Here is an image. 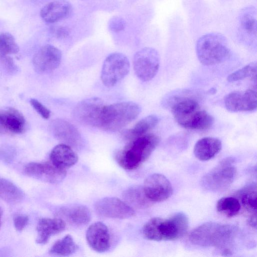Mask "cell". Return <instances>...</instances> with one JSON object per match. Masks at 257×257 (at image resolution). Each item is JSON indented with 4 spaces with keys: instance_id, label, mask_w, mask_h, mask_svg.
<instances>
[{
    "instance_id": "6",
    "label": "cell",
    "mask_w": 257,
    "mask_h": 257,
    "mask_svg": "<svg viewBox=\"0 0 257 257\" xmlns=\"http://www.w3.org/2000/svg\"><path fill=\"white\" fill-rule=\"evenodd\" d=\"M232 158L221 161L203 177L202 187L212 192H221L227 189L233 182L236 174Z\"/></svg>"
},
{
    "instance_id": "37",
    "label": "cell",
    "mask_w": 257,
    "mask_h": 257,
    "mask_svg": "<svg viewBox=\"0 0 257 257\" xmlns=\"http://www.w3.org/2000/svg\"><path fill=\"white\" fill-rule=\"evenodd\" d=\"M29 218L25 214H18L14 218V224L15 228L19 231L23 230L28 222Z\"/></svg>"
},
{
    "instance_id": "18",
    "label": "cell",
    "mask_w": 257,
    "mask_h": 257,
    "mask_svg": "<svg viewBox=\"0 0 257 257\" xmlns=\"http://www.w3.org/2000/svg\"><path fill=\"white\" fill-rule=\"evenodd\" d=\"M72 11L71 4L65 0H55L45 5L40 11L42 19L47 23H54L63 20Z\"/></svg>"
},
{
    "instance_id": "29",
    "label": "cell",
    "mask_w": 257,
    "mask_h": 257,
    "mask_svg": "<svg viewBox=\"0 0 257 257\" xmlns=\"http://www.w3.org/2000/svg\"><path fill=\"white\" fill-rule=\"evenodd\" d=\"M126 201L132 206L138 208H145L152 203L146 197L143 187L134 186L125 191L123 194Z\"/></svg>"
},
{
    "instance_id": "17",
    "label": "cell",
    "mask_w": 257,
    "mask_h": 257,
    "mask_svg": "<svg viewBox=\"0 0 257 257\" xmlns=\"http://www.w3.org/2000/svg\"><path fill=\"white\" fill-rule=\"evenodd\" d=\"M26 120L23 114L13 107L0 109V130L14 134L24 132Z\"/></svg>"
},
{
    "instance_id": "26",
    "label": "cell",
    "mask_w": 257,
    "mask_h": 257,
    "mask_svg": "<svg viewBox=\"0 0 257 257\" xmlns=\"http://www.w3.org/2000/svg\"><path fill=\"white\" fill-rule=\"evenodd\" d=\"M24 197L23 191L12 182L0 178V198L12 204L21 201Z\"/></svg>"
},
{
    "instance_id": "24",
    "label": "cell",
    "mask_w": 257,
    "mask_h": 257,
    "mask_svg": "<svg viewBox=\"0 0 257 257\" xmlns=\"http://www.w3.org/2000/svg\"><path fill=\"white\" fill-rule=\"evenodd\" d=\"M222 143L220 140L213 137H204L199 140L194 147L196 158L202 161L209 160L221 151Z\"/></svg>"
},
{
    "instance_id": "4",
    "label": "cell",
    "mask_w": 257,
    "mask_h": 257,
    "mask_svg": "<svg viewBox=\"0 0 257 257\" xmlns=\"http://www.w3.org/2000/svg\"><path fill=\"white\" fill-rule=\"evenodd\" d=\"M196 51L199 61L207 66L221 63L230 54L227 39L216 32L207 33L200 37L196 42Z\"/></svg>"
},
{
    "instance_id": "38",
    "label": "cell",
    "mask_w": 257,
    "mask_h": 257,
    "mask_svg": "<svg viewBox=\"0 0 257 257\" xmlns=\"http://www.w3.org/2000/svg\"><path fill=\"white\" fill-rule=\"evenodd\" d=\"M51 32L58 39H64L69 35V30L66 27L57 26L53 28Z\"/></svg>"
},
{
    "instance_id": "7",
    "label": "cell",
    "mask_w": 257,
    "mask_h": 257,
    "mask_svg": "<svg viewBox=\"0 0 257 257\" xmlns=\"http://www.w3.org/2000/svg\"><path fill=\"white\" fill-rule=\"evenodd\" d=\"M130 67L129 60L124 54L117 52L109 54L102 65V83L107 87L114 86L127 75Z\"/></svg>"
},
{
    "instance_id": "2",
    "label": "cell",
    "mask_w": 257,
    "mask_h": 257,
    "mask_svg": "<svg viewBox=\"0 0 257 257\" xmlns=\"http://www.w3.org/2000/svg\"><path fill=\"white\" fill-rule=\"evenodd\" d=\"M188 225V218L186 214L177 212L167 218L150 219L144 224L142 233L150 240H175L184 235Z\"/></svg>"
},
{
    "instance_id": "19",
    "label": "cell",
    "mask_w": 257,
    "mask_h": 257,
    "mask_svg": "<svg viewBox=\"0 0 257 257\" xmlns=\"http://www.w3.org/2000/svg\"><path fill=\"white\" fill-rule=\"evenodd\" d=\"M66 224L60 218H42L37 225L36 242L41 244H46L50 237L64 230Z\"/></svg>"
},
{
    "instance_id": "23",
    "label": "cell",
    "mask_w": 257,
    "mask_h": 257,
    "mask_svg": "<svg viewBox=\"0 0 257 257\" xmlns=\"http://www.w3.org/2000/svg\"><path fill=\"white\" fill-rule=\"evenodd\" d=\"M51 163L55 166L65 169L74 165L78 161V156L70 146L60 144L56 146L50 155Z\"/></svg>"
},
{
    "instance_id": "35",
    "label": "cell",
    "mask_w": 257,
    "mask_h": 257,
    "mask_svg": "<svg viewBox=\"0 0 257 257\" xmlns=\"http://www.w3.org/2000/svg\"><path fill=\"white\" fill-rule=\"evenodd\" d=\"M125 27V21L119 17H113L110 19L108 22L109 30L114 32H118L123 30Z\"/></svg>"
},
{
    "instance_id": "9",
    "label": "cell",
    "mask_w": 257,
    "mask_h": 257,
    "mask_svg": "<svg viewBox=\"0 0 257 257\" xmlns=\"http://www.w3.org/2000/svg\"><path fill=\"white\" fill-rule=\"evenodd\" d=\"M105 105L103 101L99 98L84 99L79 102L74 108V117L83 124L99 127Z\"/></svg>"
},
{
    "instance_id": "1",
    "label": "cell",
    "mask_w": 257,
    "mask_h": 257,
    "mask_svg": "<svg viewBox=\"0 0 257 257\" xmlns=\"http://www.w3.org/2000/svg\"><path fill=\"white\" fill-rule=\"evenodd\" d=\"M236 233V228L232 225L207 222L192 230L189 239L195 245L223 248L229 252L227 247L232 244Z\"/></svg>"
},
{
    "instance_id": "31",
    "label": "cell",
    "mask_w": 257,
    "mask_h": 257,
    "mask_svg": "<svg viewBox=\"0 0 257 257\" xmlns=\"http://www.w3.org/2000/svg\"><path fill=\"white\" fill-rule=\"evenodd\" d=\"M241 203L244 208L248 212L251 213L250 217H256L257 208L256 192L255 188L249 186L241 191Z\"/></svg>"
},
{
    "instance_id": "15",
    "label": "cell",
    "mask_w": 257,
    "mask_h": 257,
    "mask_svg": "<svg viewBox=\"0 0 257 257\" xmlns=\"http://www.w3.org/2000/svg\"><path fill=\"white\" fill-rule=\"evenodd\" d=\"M86 238L89 246L96 252H104L110 248L109 230L107 226L101 222H94L88 227Z\"/></svg>"
},
{
    "instance_id": "22",
    "label": "cell",
    "mask_w": 257,
    "mask_h": 257,
    "mask_svg": "<svg viewBox=\"0 0 257 257\" xmlns=\"http://www.w3.org/2000/svg\"><path fill=\"white\" fill-rule=\"evenodd\" d=\"M256 11L253 7L242 9L238 19L239 32L244 39L253 40L256 36Z\"/></svg>"
},
{
    "instance_id": "36",
    "label": "cell",
    "mask_w": 257,
    "mask_h": 257,
    "mask_svg": "<svg viewBox=\"0 0 257 257\" xmlns=\"http://www.w3.org/2000/svg\"><path fill=\"white\" fill-rule=\"evenodd\" d=\"M0 62L9 72L14 73L17 70L13 59L9 55H0Z\"/></svg>"
},
{
    "instance_id": "21",
    "label": "cell",
    "mask_w": 257,
    "mask_h": 257,
    "mask_svg": "<svg viewBox=\"0 0 257 257\" xmlns=\"http://www.w3.org/2000/svg\"><path fill=\"white\" fill-rule=\"evenodd\" d=\"M176 122L186 129L203 131L212 126L214 118L206 111L199 108Z\"/></svg>"
},
{
    "instance_id": "20",
    "label": "cell",
    "mask_w": 257,
    "mask_h": 257,
    "mask_svg": "<svg viewBox=\"0 0 257 257\" xmlns=\"http://www.w3.org/2000/svg\"><path fill=\"white\" fill-rule=\"evenodd\" d=\"M58 216L63 220L76 226L88 224L91 219L89 209L82 205H73L61 207L57 212Z\"/></svg>"
},
{
    "instance_id": "34",
    "label": "cell",
    "mask_w": 257,
    "mask_h": 257,
    "mask_svg": "<svg viewBox=\"0 0 257 257\" xmlns=\"http://www.w3.org/2000/svg\"><path fill=\"white\" fill-rule=\"evenodd\" d=\"M30 103L36 111L44 118H49L51 112L45 106L42 104L38 100L32 98L30 100Z\"/></svg>"
},
{
    "instance_id": "16",
    "label": "cell",
    "mask_w": 257,
    "mask_h": 257,
    "mask_svg": "<svg viewBox=\"0 0 257 257\" xmlns=\"http://www.w3.org/2000/svg\"><path fill=\"white\" fill-rule=\"evenodd\" d=\"M51 131L59 140L68 146L77 147L80 145L81 136L78 130L72 123L62 119H56L51 122Z\"/></svg>"
},
{
    "instance_id": "11",
    "label": "cell",
    "mask_w": 257,
    "mask_h": 257,
    "mask_svg": "<svg viewBox=\"0 0 257 257\" xmlns=\"http://www.w3.org/2000/svg\"><path fill=\"white\" fill-rule=\"evenodd\" d=\"M100 216L111 218L126 219L133 216L135 211L130 205L116 197H105L94 205Z\"/></svg>"
},
{
    "instance_id": "33",
    "label": "cell",
    "mask_w": 257,
    "mask_h": 257,
    "mask_svg": "<svg viewBox=\"0 0 257 257\" xmlns=\"http://www.w3.org/2000/svg\"><path fill=\"white\" fill-rule=\"evenodd\" d=\"M256 63L251 62L242 68L231 73L227 77L229 82H233L251 77L255 78Z\"/></svg>"
},
{
    "instance_id": "39",
    "label": "cell",
    "mask_w": 257,
    "mask_h": 257,
    "mask_svg": "<svg viewBox=\"0 0 257 257\" xmlns=\"http://www.w3.org/2000/svg\"><path fill=\"white\" fill-rule=\"evenodd\" d=\"M2 215H3V210H2V209L0 207V227H1V225Z\"/></svg>"
},
{
    "instance_id": "14",
    "label": "cell",
    "mask_w": 257,
    "mask_h": 257,
    "mask_svg": "<svg viewBox=\"0 0 257 257\" xmlns=\"http://www.w3.org/2000/svg\"><path fill=\"white\" fill-rule=\"evenodd\" d=\"M256 92L252 89L233 91L224 99L226 108L231 112L250 111L256 109Z\"/></svg>"
},
{
    "instance_id": "13",
    "label": "cell",
    "mask_w": 257,
    "mask_h": 257,
    "mask_svg": "<svg viewBox=\"0 0 257 257\" xmlns=\"http://www.w3.org/2000/svg\"><path fill=\"white\" fill-rule=\"evenodd\" d=\"M24 172L30 177L53 184L61 182L66 175L65 169L47 163H30L25 166Z\"/></svg>"
},
{
    "instance_id": "27",
    "label": "cell",
    "mask_w": 257,
    "mask_h": 257,
    "mask_svg": "<svg viewBox=\"0 0 257 257\" xmlns=\"http://www.w3.org/2000/svg\"><path fill=\"white\" fill-rule=\"evenodd\" d=\"M159 119L156 115H149L138 121L134 126L126 133L128 139H134L146 134L153 129L159 122Z\"/></svg>"
},
{
    "instance_id": "10",
    "label": "cell",
    "mask_w": 257,
    "mask_h": 257,
    "mask_svg": "<svg viewBox=\"0 0 257 257\" xmlns=\"http://www.w3.org/2000/svg\"><path fill=\"white\" fill-rule=\"evenodd\" d=\"M143 189L146 197L152 203L164 201L173 193L169 180L164 175L158 173L146 178Z\"/></svg>"
},
{
    "instance_id": "5",
    "label": "cell",
    "mask_w": 257,
    "mask_h": 257,
    "mask_svg": "<svg viewBox=\"0 0 257 257\" xmlns=\"http://www.w3.org/2000/svg\"><path fill=\"white\" fill-rule=\"evenodd\" d=\"M141 111L140 106L131 101L105 105L99 128L109 132L119 131L135 119Z\"/></svg>"
},
{
    "instance_id": "25",
    "label": "cell",
    "mask_w": 257,
    "mask_h": 257,
    "mask_svg": "<svg viewBox=\"0 0 257 257\" xmlns=\"http://www.w3.org/2000/svg\"><path fill=\"white\" fill-rule=\"evenodd\" d=\"M171 110L176 120L182 118L200 108L198 102L188 97H175Z\"/></svg>"
},
{
    "instance_id": "12",
    "label": "cell",
    "mask_w": 257,
    "mask_h": 257,
    "mask_svg": "<svg viewBox=\"0 0 257 257\" xmlns=\"http://www.w3.org/2000/svg\"><path fill=\"white\" fill-rule=\"evenodd\" d=\"M62 58L61 51L47 44L41 47L34 55L32 62L34 69L39 73H50L59 66Z\"/></svg>"
},
{
    "instance_id": "8",
    "label": "cell",
    "mask_w": 257,
    "mask_h": 257,
    "mask_svg": "<svg viewBox=\"0 0 257 257\" xmlns=\"http://www.w3.org/2000/svg\"><path fill=\"white\" fill-rule=\"evenodd\" d=\"M133 63L137 77L143 81H148L152 79L158 71L159 55L156 49L145 47L136 53Z\"/></svg>"
},
{
    "instance_id": "3",
    "label": "cell",
    "mask_w": 257,
    "mask_h": 257,
    "mask_svg": "<svg viewBox=\"0 0 257 257\" xmlns=\"http://www.w3.org/2000/svg\"><path fill=\"white\" fill-rule=\"evenodd\" d=\"M159 141V138L153 134L134 138L117 153L116 160L124 169H136L149 158Z\"/></svg>"
},
{
    "instance_id": "28",
    "label": "cell",
    "mask_w": 257,
    "mask_h": 257,
    "mask_svg": "<svg viewBox=\"0 0 257 257\" xmlns=\"http://www.w3.org/2000/svg\"><path fill=\"white\" fill-rule=\"evenodd\" d=\"M78 248L73 237L67 234L56 241L50 249L51 254L58 256H69L75 252Z\"/></svg>"
},
{
    "instance_id": "30",
    "label": "cell",
    "mask_w": 257,
    "mask_h": 257,
    "mask_svg": "<svg viewBox=\"0 0 257 257\" xmlns=\"http://www.w3.org/2000/svg\"><path fill=\"white\" fill-rule=\"evenodd\" d=\"M241 204L238 199L234 197H223L217 202L218 212L228 217L235 216L240 211Z\"/></svg>"
},
{
    "instance_id": "32",
    "label": "cell",
    "mask_w": 257,
    "mask_h": 257,
    "mask_svg": "<svg viewBox=\"0 0 257 257\" xmlns=\"http://www.w3.org/2000/svg\"><path fill=\"white\" fill-rule=\"evenodd\" d=\"M19 47L14 37L9 33L0 34V55H9L17 54Z\"/></svg>"
}]
</instances>
